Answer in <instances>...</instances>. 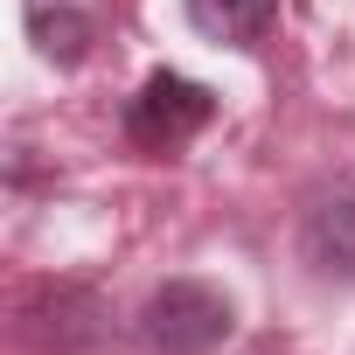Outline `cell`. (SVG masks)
I'll use <instances>...</instances> for the list:
<instances>
[{"instance_id":"cell-3","label":"cell","mask_w":355,"mask_h":355,"mask_svg":"<svg viewBox=\"0 0 355 355\" xmlns=\"http://www.w3.org/2000/svg\"><path fill=\"white\" fill-rule=\"evenodd\" d=\"M21 320L49 355H98V341H105V306L84 286H42Z\"/></svg>"},{"instance_id":"cell-6","label":"cell","mask_w":355,"mask_h":355,"mask_svg":"<svg viewBox=\"0 0 355 355\" xmlns=\"http://www.w3.org/2000/svg\"><path fill=\"white\" fill-rule=\"evenodd\" d=\"M189 21L216 42H258L279 21V0H189Z\"/></svg>"},{"instance_id":"cell-1","label":"cell","mask_w":355,"mask_h":355,"mask_svg":"<svg viewBox=\"0 0 355 355\" xmlns=\"http://www.w3.org/2000/svg\"><path fill=\"white\" fill-rule=\"evenodd\" d=\"M230 327H237V313L209 279H167L139 306V334L153 355H209L230 341Z\"/></svg>"},{"instance_id":"cell-2","label":"cell","mask_w":355,"mask_h":355,"mask_svg":"<svg viewBox=\"0 0 355 355\" xmlns=\"http://www.w3.org/2000/svg\"><path fill=\"white\" fill-rule=\"evenodd\" d=\"M209 119H216V98H209L196 77H174V70H153V77L132 91V105H125V132H132V146H146V153H174L182 139H196Z\"/></svg>"},{"instance_id":"cell-4","label":"cell","mask_w":355,"mask_h":355,"mask_svg":"<svg viewBox=\"0 0 355 355\" xmlns=\"http://www.w3.org/2000/svg\"><path fill=\"white\" fill-rule=\"evenodd\" d=\"M300 258L313 279L355 286V189H320L300 216Z\"/></svg>"},{"instance_id":"cell-5","label":"cell","mask_w":355,"mask_h":355,"mask_svg":"<svg viewBox=\"0 0 355 355\" xmlns=\"http://www.w3.org/2000/svg\"><path fill=\"white\" fill-rule=\"evenodd\" d=\"M105 28V0H28V35L49 63H84Z\"/></svg>"}]
</instances>
